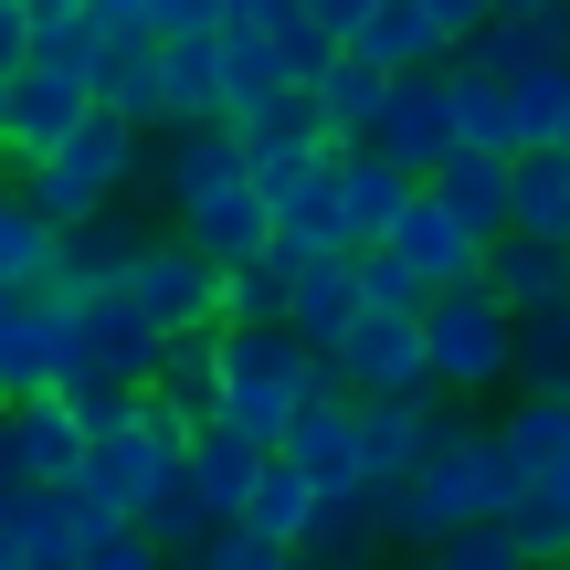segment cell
Wrapping results in <instances>:
<instances>
[{
	"label": "cell",
	"mask_w": 570,
	"mask_h": 570,
	"mask_svg": "<svg viewBox=\"0 0 570 570\" xmlns=\"http://www.w3.org/2000/svg\"><path fill=\"white\" fill-rule=\"evenodd\" d=\"M296 11H306V0H223V32H265V42H275Z\"/></svg>",
	"instance_id": "f6af8a7d"
},
{
	"label": "cell",
	"mask_w": 570,
	"mask_h": 570,
	"mask_svg": "<svg viewBox=\"0 0 570 570\" xmlns=\"http://www.w3.org/2000/svg\"><path fill=\"white\" fill-rule=\"evenodd\" d=\"M444 75V106H454V148H475V159H508V96L475 75H454V63H433Z\"/></svg>",
	"instance_id": "e575fe53"
},
{
	"label": "cell",
	"mask_w": 570,
	"mask_h": 570,
	"mask_svg": "<svg viewBox=\"0 0 570 570\" xmlns=\"http://www.w3.org/2000/svg\"><path fill=\"white\" fill-rule=\"evenodd\" d=\"M148 180L169 190V212H180V202H212V190L244 180V148H233L223 117H212V127H159V138H148Z\"/></svg>",
	"instance_id": "9a60e30c"
},
{
	"label": "cell",
	"mask_w": 570,
	"mask_h": 570,
	"mask_svg": "<svg viewBox=\"0 0 570 570\" xmlns=\"http://www.w3.org/2000/svg\"><path fill=\"white\" fill-rule=\"evenodd\" d=\"M117 296H127V317H138L148 338H212V327H223V275H212L202 254H180L169 233L138 244V265L117 275Z\"/></svg>",
	"instance_id": "5b68a950"
},
{
	"label": "cell",
	"mask_w": 570,
	"mask_h": 570,
	"mask_svg": "<svg viewBox=\"0 0 570 570\" xmlns=\"http://www.w3.org/2000/svg\"><path fill=\"white\" fill-rule=\"evenodd\" d=\"M85 117H96V106H85V75L11 63V75H0V180H11V169H32L42 148H63Z\"/></svg>",
	"instance_id": "52a82bcc"
},
{
	"label": "cell",
	"mask_w": 570,
	"mask_h": 570,
	"mask_svg": "<svg viewBox=\"0 0 570 570\" xmlns=\"http://www.w3.org/2000/svg\"><path fill=\"white\" fill-rule=\"evenodd\" d=\"M360 148H370L381 169H402L412 190H423L433 169L454 159V106H444V75H402V85L381 96V127H370Z\"/></svg>",
	"instance_id": "ba28073f"
},
{
	"label": "cell",
	"mask_w": 570,
	"mask_h": 570,
	"mask_svg": "<svg viewBox=\"0 0 570 570\" xmlns=\"http://www.w3.org/2000/svg\"><path fill=\"white\" fill-rule=\"evenodd\" d=\"M497 96H508V148H550V127H560V106H570V63L518 75V85H497Z\"/></svg>",
	"instance_id": "8d00e7d4"
},
{
	"label": "cell",
	"mask_w": 570,
	"mask_h": 570,
	"mask_svg": "<svg viewBox=\"0 0 570 570\" xmlns=\"http://www.w3.org/2000/svg\"><path fill=\"white\" fill-rule=\"evenodd\" d=\"M475 412L444 402V391H412V402H348V433H360V487H402L423 454H444Z\"/></svg>",
	"instance_id": "8992f818"
},
{
	"label": "cell",
	"mask_w": 570,
	"mask_h": 570,
	"mask_svg": "<svg viewBox=\"0 0 570 570\" xmlns=\"http://www.w3.org/2000/svg\"><path fill=\"white\" fill-rule=\"evenodd\" d=\"M550 148H560V159H570V106H560V127H550Z\"/></svg>",
	"instance_id": "681fc988"
},
{
	"label": "cell",
	"mask_w": 570,
	"mask_h": 570,
	"mask_svg": "<svg viewBox=\"0 0 570 570\" xmlns=\"http://www.w3.org/2000/svg\"><path fill=\"white\" fill-rule=\"evenodd\" d=\"M0 454H11L21 487H63V475H75V454H85V433H75V412L42 391V402L0 412Z\"/></svg>",
	"instance_id": "44dd1931"
},
{
	"label": "cell",
	"mask_w": 570,
	"mask_h": 570,
	"mask_svg": "<svg viewBox=\"0 0 570 570\" xmlns=\"http://www.w3.org/2000/svg\"><path fill=\"white\" fill-rule=\"evenodd\" d=\"M0 570H21V560H11V550H0Z\"/></svg>",
	"instance_id": "f5cc1de1"
},
{
	"label": "cell",
	"mask_w": 570,
	"mask_h": 570,
	"mask_svg": "<svg viewBox=\"0 0 570 570\" xmlns=\"http://www.w3.org/2000/svg\"><path fill=\"white\" fill-rule=\"evenodd\" d=\"M508 391L570 402V296L539 306V317H508Z\"/></svg>",
	"instance_id": "4316f807"
},
{
	"label": "cell",
	"mask_w": 570,
	"mask_h": 570,
	"mask_svg": "<svg viewBox=\"0 0 570 570\" xmlns=\"http://www.w3.org/2000/svg\"><path fill=\"white\" fill-rule=\"evenodd\" d=\"M370 11H381V0H306V32H317L327 53H348V32H360Z\"/></svg>",
	"instance_id": "ee69618b"
},
{
	"label": "cell",
	"mask_w": 570,
	"mask_h": 570,
	"mask_svg": "<svg viewBox=\"0 0 570 570\" xmlns=\"http://www.w3.org/2000/svg\"><path fill=\"white\" fill-rule=\"evenodd\" d=\"M127 529L148 539V560H202V550H212V518H202V497H190L180 475H169V487L148 497V508L127 518Z\"/></svg>",
	"instance_id": "836d02e7"
},
{
	"label": "cell",
	"mask_w": 570,
	"mask_h": 570,
	"mask_svg": "<svg viewBox=\"0 0 570 570\" xmlns=\"http://www.w3.org/2000/svg\"><path fill=\"white\" fill-rule=\"evenodd\" d=\"M75 570H159V560H148V539H138V529H96V539L75 550Z\"/></svg>",
	"instance_id": "b9f144b4"
},
{
	"label": "cell",
	"mask_w": 570,
	"mask_h": 570,
	"mask_svg": "<svg viewBox=\"0 0 570 570\" xmlns=\"http://www.w3.org/2000/svg\"><path fill=\"white\" fill-rule=\"evenodd\" d=\"M381 254H391V265H402L412 285H423V296H444V285H475V244L454 233V212H433V202H423V190L391 212Z\"/></svg>",
	"instance_id": "5bb4252c"
},
{
	"label": "cell",
	"mask_w": 570,
	"mask_h": 570,
	"mask_svg": "<svg viewBox=\"0 0 570 570\" xmlns=\"http://www.w3.org/2000/svg\"><path fill=\"white\" fill-rule=\"evenodd\" d=\"M21 53H32V21H21V11H0V75H11Z\"/></svg>",
	"instance_id": "7dc6e473"
},
{
	"label": "cell",
	"mask_w": 570,
	"mask_h": 570,
	"mask_svg": "<svg viewBox=\"0 0 570 570\" xmlns=\"http://www.w3.org/2000/svg\"><path fill=\"white\" fill-rule=\"evenodd\" d=\"M348 63H370L381 85H402V75H433V63H444V42H433V21L412 11V0H381V11L348 32Z\"/></svg>",
	"instance_id": "d4e9b609"
},
{
	"label": "cell",
	"mask_w": 570,
	"mask_h": 570,
	"mask_svg": "<svg viewBox=\"0 0 570 570\" xmlns=\"http://www.w3.org/2000/svg\"><path fill=\"white\" fill-rule=\"evenodd\" d=\"M487 433H497V454H508V465L529 475V487H539V475H560V465H570V402H539V391H518V402L497 412Z\"/></svg>",
	"instance_id": "f1b7e54d"
},
{
	"label": "cell",
	"mask_w": 570,
	"mask_h": 570,
	"mask_svg": "<svg viewBox=\"0 0 570 570\" xmlns=\"http://www.w3.org/2000/svg\"><path fill=\"white\" fill-rule=\"evenodd\" d=\"M423 202H433V212H454V233L487 254L497 233H508V159H475V148H454V159L423 180Z\"/></svg>",
	"instance_id": "ac0fdd59"
},
{
	"label": "cell",
	"mask_w": 570,
	"mask_h": 570,
	"mask_svg": "<svg viewBox=\"0 0 570 570\" xmlns=\"http://www.w3.org/2000/svg\"><path fill=\"white\" fill-rule=\"evenodd\" d=\"M296 570H381V529H370V497H317L296 529V550H285Z\"/></svg>",
	"instance_id": "603a6c76"
},
{
	"label": "cell",
	"mask_w": 570,
	"mask_h": 570,
	"mask_svg": "<svg viewBox=\"0 0 570 570\" xmlns=\"http://www.w3.org/2000/svg\"><path fill=\"white\" fill-rule=\"evenodd\" d=\"M348 327H360V285H348V254H338V265L285 275V338H296L317 370H327V348H338Z\"/></svg>",
	"instance_id": "d6986e66"
},
{
	"label": "cell",
	"mask_w": 570,
	"mask_h": 570,
	"mask_svg": "<svg viewBox=\"0 0 570 570\" xmlns=\"http://www.w3.org/2000/svg\"><path fill=\"white\" fill-rule=\"evenodd\" d=\"M454 75L475 85H518V75H550V63H570V11H508V21H475L465 42H454Z\"/></svg>",
	"instance_id": "9c48e42d"
},
{
	"label": "cell",
	"mask_w": 570,
	"mask_h": 570,
	"mask_svg": "<svg viewBox=\"0 0 570 570\" xmlns=\"http://www.w3.org/2000/svg\"><path fill=\"white\" fill-rule=\"evenodd\" d=\"M138 244H148V223L138 212H96V223H75V233H53V275H42V296H85V285H117L127 265H138Z\"/></svg>",
	"instance_id": "e0dca14e"
},
{
	"label": "cell",
	"mask_w": 570,
	"mask_h": 570,
	"mask_svg": "<svg viewBox=\"0 0 570 570\" xmlns=\"http://www.w3.org/2000/svg\"><path fill=\"white\" fill-rule=\"evenodd\" d=\"M11 497H21V475H11V454H0V518H11Z\"/></svg>",
	"instance_id": "c3c4849f"
},
{
	"label": "cell",
	"mask_w": 570,
	"mask_h": 570,
	"mask_svg": "<svg viewBox=\"0 0 570 570\" xmlns=\"http://www.w3.org/2000/svg\"><path fill=\"white\" fill-rule=\"evenodd\" d=\"M138 32H148V42H190V32H223V0H138Z\"/></svg>",
	"instance_id": "ab89813d"
},
{
	"label": "cell",
	"mask_w": 570,
	"mask_h": 570,
	"mask_svg": "<svg viewBox=\"0 0 570 570\" xmlns=\"http://www.w3.org/2000/svg\"><path fill=\"white\" fill-rule=\"evenodd\" d=\"M138 402L159 412V423L202 433V423H212V402H223V391H212V338H169V348H159V370H148V391H138Z\"/></svg>",
	"instance_id": "f546056e"
},
{
	"label": "cell",
	"mask_w": 570,
	"mask_h": 570,
	"mask_svg": "<svg viewBox=\"0 0 570 570\" xmlns=\"http://www.w3.org/2000/svg\"><path fill=\"white\" fill-rule=\"evenodd\" d=\"M0 11H21V0H0Z\"/></svg>",
	"instance_id": "db71d44e"
},
{
	"label": "cell",
	"mask_w": 570,
	"mask_h": 570,
	"mask_svg": "<svg viewBox=\"0 0 570 570\" xmlns=\"http://www.w3.org/2000/svg\"><path fill=\"white\" fill-rule=\"evenodd\" d=\"M53 317H63V391H127V402H138L148 370H159V348H169V338H148V327L127 317L117 285L53 296Z\"/></svg>",
	"instance_id": "277c9868"
},
{
	"label": "cell",
	"mask_w": 570,
	"mask_h": 570,
	"mask_svg": "<svg viewBox=\"0 0 570 570\" xmlns=\"http://www.w3.org/2000/svg\"><path fill=\"white\" fill-rule=\"evenodd\" d=\"M381 96H391V85L370 75V63H348V53H338L317 85H306V127H317V148H360L370 127H381Z\"/></svg>",
	"instance_id": "484cf974"
},
{
	"label": "cell",
	"mask_w": 570,
	"mask_h": 570,
	"mask_svg": "<svg viewBox=\"0 0 570 570\" xmlns=\"http://www.w3.org/2000/svg\"><path fill=\"white\" fill-rule=\"evenodd\" d=\"M348 285H360V317H412V306H423V285L391 265L381 244H360V254H348Z\"/></svg>",
	"instance_id": "f35d334b"
},
{
	"label": "cell",
	"mask_w": 570,
	"mask_h": 570,
	"mask_svg": "<svg viewBox=\"0 0 570 570\" xmlns=\"http://www.w3.org/2000/svg\"><path fill=\"white\" fill-rule=\"evenodd\" d=\"M202 570H296V560H285V550H265V539H244V529H212Z\"/></svg>",
	"instance_id": "7bdbcfd3"
},
{
	"label": "cell",
	"mask_w": 570,
	"mask_h": 570,
	"mask_svg": "<svg viewBox=\"0 0 570 570\" xmlns=\"http://www.w3.org/2000/svg\"><path fill=\"white\" fill-rule=\"evenodd\" d=\"M317 169H327V202H338L348 244H381V233H391V212L412 202V180H402V169H381L370 148H327Z\"/></svg>",
	"instance_id": "ffe728a7"
},
{
	"label": "cell",
	"mask_w": 570,
	"mask_h": 570,
	"mask_svg": "<svg viewBox=\"0 0 570 570\" xmlns=\"http://www.w3.org/2000/svg\"><path fill=\"white\" fill-rule=\"evenodd\" d=\"M560 570H570V560H560Z\"/></svg>",
	"instance_id": "9f6ffc18"
},
{
	"label": "cell",
	"mask_w": 570,
	"mask_h": 570,
	"mask_svg": "<svg viewBox=\"0 0 570 570\" xmlns=\"http://www.w3.org/2000/svg\"><path fill=\"white\" fill-rule=\"evenodd\" d=\"M223 327H285V275L265 265V254L223 275Z\"/></svg>",
	"instance_id": "74e56055"
},
{
	"label": "cell",
	"mask_w": 570,
	"mask_h": 570,
	"mask_svg": "<svg viewBox=\"0 0 570 570\" xmlns=\"http://www.w3.org/2000/svg\"><path fill=\"white\" fill-rule=\"evenodd\" d=\"M550 11H570V0H550Z\"/></svg>",
	"instance_id": "11a10c76"
},
{
	"label": "cell",
	"mask_w": 570,
	"mask_h": 570,
	"mask_svg": "<svg viewBox=\"0 0 570 570\" xmlns=\"http://www.w3.org/2000/svg\"><path fill=\"white\" fill-rule=\"evenodd\" d=\"M327 381H338L348 402H412V391H423V338H412V317H360L327 348Z\"/></svg>",
	"instance_id": "30bf717a"
},
{
	"label": "cell",
	"mask_w": 570,
	"mask_h": 570,
	"mask_svg": "<svg viewBox=\"0 0 570 570\" xmlns=\"http://www.w3.org/2000/svg\"><path fill=\"white\" fill-rule=\"evenodd\" d=\"M180 444L190 433L180 423H159V412H127L117 433H85V454H75V475H63V497H75V518H85V539L96 529H127V518L148 508V497L180 475Z\"/></svg>",
	"instance_id": "7a4b0ae2"
},
{
	"label": "cell",
	"mask_w": 570,
	"mask_h": 570,
	"mask_svg": "<svg viewBox=\"0 0 570 570\" xmlns=\"http://www.w3.org/2000/svg\"><path fill=\"white\" fill-rule=\"evenodd\" d=\"M381 570H433V550H423V560H381Z\"/></svg>",
	"instance_id": "f907efd6"
},
{
	"label": "cell",
	"mask_w": 570,
	"mask_h": 570,
	"mask_svg": "<svg viewBox=\"0 0 570 570\" xmlns=\"http://www.w3.org/2000/svg\"><path fill=\"white\" fill-rule=\"evenodd\" d=\"M285 475H296L306 497H360V433H348V391L338 381L285 423Z\"/></svg>",
	"instance_id": "8fae6325"
},
{
	"label": "cell",
	"mask_w": 570,
	"mask_h": 570,
	"mask_svg": "<svg viewBox=\"0 0 570 570\" xmlns=\"http://www.w3.org/2000/svg\"><path fill=\"white\" fill-rule=\"evenodd\" d=\"M212 53H223V127L254 117V106H275V96H296V75H285V53L265 32H223Z\"/></svg>",
	"instance_id": "1f68e13d"
},
{
	"label": "cell",
	"mask_w": 570,
	"mask_h": 570,
	"mask_svg": "<svg viewBox=\"0 0 570 570\" xmlns=\"http://www.w3.org/2000/svg\"><path fill=\"white\" fill-rule=\"evenodd\" d=\"M127 190H148V138H127V127H106V117H85L63 148H42L32 169H11V202L32 212L42 233L96 223V212H117Z\"/></svg>",
	"instance_id": "6da1fadb"
},
{
	"label": "cell",
	"mask_w": 570,
	"mask_h": 570,
	"mask_svg": "<svg viewBox=\"0 0 570 570\" xmlns=\"http://www.w3.org/2000/svg\"><path fill=\"white\" fill-rule=\"evenodd\" d=\"M433 570H529V560L508 550V529H454L444 550H433Z\"/></svg>",
	"instance_id": "60d3db41"
},
{
	"label": "cell",
	"mask_w": 570,
	"mask_h": 570,
	"mask_svg": "<svg viewBox=\"0 0 570 570\" xmlns=\"http://www.w3.org/2000/svg\"><path fill=\"white\" fill-rule=\"evenodd\" d=\"M412 338H423V391H444V402H487V391H508V306H487L475 285H444V296L412 306Z\"/></svg>",
	"instance_id": "3957f363"
},
{
	"label": "cell",
	"mask_w": 570,
	"mask_h": 570,
	"mask_svg": "<svg viewBox=\"0 0 570 570\" xmlns=\"http://www.w3.org/2000/svg\"><path fill=\"white\" fill-rule=\"evenodd\" d=\"M497 529H508V550L529 560V570H560L570 560V465L539 475V487H518V508L497 518Z\"/></svg>",
	"instance_id": "4dcf8cb0"
},
{
	"label": "cell",
	"mask_w": 570,
	"mask_h": 570,
	"mask_svg": "<svg viewBox=\"0 0 570 570\" xmlns=\"http://www.w3.org/2000/svg\"><path fill=\"white\" fill-rule=\"evenodd\" d=\"M42 275H53V233H42L32 212L11 202V180H0V296H42Z\"/></svg>",
	"instance_id": "d590c367"
},
{
	"label": "cell",
	"mask_w": 570,
	"mask_h": 570,
	"mask_svg": "<svg viewBox=\"0 0 570 570\" xmlns=\"http://www.w3.org/2000/svg\"><path fill=\"white\" fill-rule=\"evenodd\" d=\"M159 570H202V560H159Z\"/></svg>",
	"instance_id": "816d5d0a"
},
{
	"label": "cell",
	"mask_w": 570,
	"mask_h": 570,
	"mask_svg": "<svg viewBox=\"0 0 570 570\" xmlns=\"http://www.w3.org/2000/svg\"><path fill=\"white\" fill-rule=\"evenodd\" d=\"M0 550H11L21 570H75V550H85L75 497H63V487H21L11 518H0Z\"/></svg>",
	"instance_id": "7402d4cb"
},
{
	"label": "cell",
	"mask_w": 570,
	"mask_h": 570,
	"mask_svg": "<svg viewBox=\"0 0 570 570\" xmlns=\"http://www.w3.org/2000/svg\"><path fill=\"white\" fill-rule=\"evenodd\" d=\"M63 391V317L53 296H0V412Z\"/></svg>",
	"instance_id": "7c38bea8"
},
{
	"label": "cell",
	"mask_w": 570,
	"mask_h": 570,
	"mask_svg": "<svg viewBox=\"0 0 570 570\" xmlns=\"http://www.w3.org/2000/svg\"><path fill=\"white\" fill-rule=\"evenodd\" d=\"M254 465H265V454H244L233 433H212V423L180 444V487L202 497V518H212V529H233V518H244V487H254Z\"/></svg>",
	"instance_id": "83f0119b"
},
{
	"label": "cell",
	"mask_w": 570,
	"mask_h": 570,
	"mask_svg": "<svg viewBox=\"0 0 570 570\" xmlns=\"http://www.w3.org/2000/svg\"><path fill=\"white\" fill-rule=\"evenodd\" d=\"M412 11H423V21H433V42L454 53V42H465L475 21H487V0H412Z\"/></svg>",
	"instance_id": "bcb514c9"
},
{
	"label": "cell",
	"mask_w": 570,
	"mask_h": 570,
	"mask_svg": "<svg viewBox=\"0 0 570 570\" xmlns=\"http://www.w3.org/2000/svg\"><path fill=\"white\" fill-rule=\"evenodd\" d=\"M306 508H317V497L285 475V454H265V465H254V487H244V518H233V529H244V539H265V550H296Z\"/></svg>",
	"instance_id": "d6a6232c"
},
{
	"label": "cell",
	"mask_w": 570,
	"mask_h": 570,
	"mask_svg": "<svg viewBox=\"0 0 570 570\" xmlns=\"http://www.w3.org/2000/svg\"><path fill=\"white\" fill-rule=\"evenodd\" d=\"M475 296L508 306V317H539V306L570 296V244H539V233H497L475 254Z\"/></svg>",
	"instance_id": "4fadbf2b"
},
{
	"label": "cell",
	"mask_w": 570,
	"mask_h": 570,
	"mask_svg": "<svg viewBox=\"0 0 570 570\" xmlns=\"http://www.w3.org/2000/svg\"><path fill=\"white\" fill-rule=\"evenodd\" d=\"M169 244L202 254L212 275H233V265H254V254H265V202H254L244 180L212 190V202H180V212H169Z\"/></svg>",
	"instance_id": "2e32d148"
},
{
	"label": "cell",
	"mask_w": 570,
	"mask_h": 570,
	"mask_svg": "<svg viewBox=\"0 0 570 570\" xmlns=\"http://www.w3.org/2000/svg\"><path fill=\"white\" fill-rule=\"evenodd\" d=\"M508 233L570 244V159L560 148H508Z\"/></svg>",
	"instance_id": "cb8c5ba5"
}]
</instances>
